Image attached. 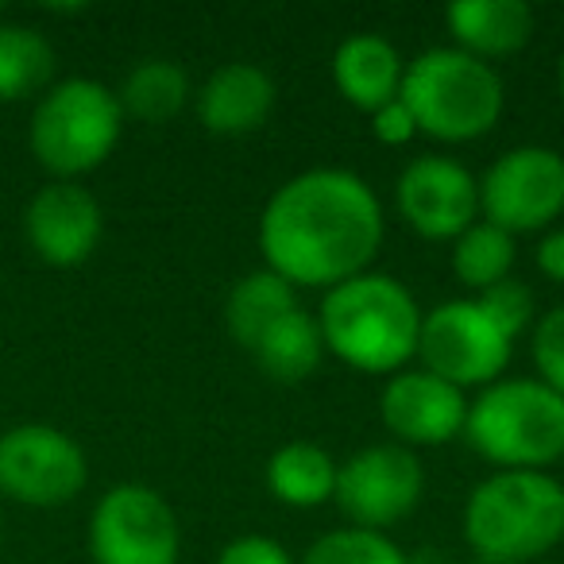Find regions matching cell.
<instances>
[{
  "mask_svg": "<svg viewBox=\"0 0 564 564\" xmlns=\"http://www.w3.org/2000/svg\"><path fill=\"white\" fill-rule=\"evenodd\" d=\"M402 78H406V63H402L399 47L383 35H348L333 51V86L352 109L368 112V117L383 105L399 101Z\"/></svg>",
  "mask_w": 564,
  "mask_h": 564,
  "instance_id": "cell-16",
  "label": "cell"
},
{
  "mask_svg": "<svg viewBox=\"0 0 564 564\" xmlns=\"http://www.w3.org/2000/svg\"><path fill=\"white\" fill-rule=\"evenodd\" d=\"M105 232L101 202L78 182H47L24 209V236L51 267H78L97 251Z\"/></svg>",
  "mask_w": 564,
  "mask_h": 564,
  "instance_id": "cell-14",
  "label": "cell"
},
{
  "mask_svg": "<svg viewBox=\"0 0 564 564\" xmlns=\"http://www.w3.org/2000/svg\"><path fill=\"white\" fill-rule=\"evenodd\" d=\"M464 437L499 471H545L564 456V399L541 379H499L468 402Z\"/></svg>",
  "mask_w": 564,
  "mask_h": 564,
  "instance_id": "cell-5",
  "label": "cell"
},
{
  "mask_svg": "<svg viewBox=\"0 0 564 564\" xmlns=\"http://www.w3.org/2000/svg\"><path fill=\"white\" fill-rule=\"evenodd\" d=\"M538 267H541V274H545V279L564 282V228H553V232L541 236Z\"/></svg>",
  "mask_w": 564,
  "mask_h": 564,
  "instance_id": "cell-29",
  "label": "cell"
},
{
  "mask_svg": "<svg viewBox=\"0 0 564 564\" xmlns=\"http://www.w3.org/2000/svg\"><path fill=\"white\" fill-rule=\"evenodd\" d=\"M117 101L124 109V120L135 117L143 124H166L189 101V74L171 58H143L132 66L124 86L117 89Z\"/></svg>",
  "mask_w": 564,
  "mask_h": 564,
  "instance_id": "cell-22",
  "label": "cell"
},
{
  "mask_svg": "<svg viewBox=\"0 0 564 564\" xmlns=\"http://www.w3.org/2000/svg\"><path fill=\"white\" fill-rule=\"evenodd\" d=\"M291 310H299V291L291 282L274 271H251L236 282L225 299V325L236 337V345L248 348L271 329L279 317H286Z\"/></svg>",
  "mask_w": 564,
  "mask_h": 564,
  "instance_id": "cell-21",
  "label": "cell"
},
{
  "mask_svg": "<svg viewBox=\"0 0 564 564\" xmlns=\"http://www.w3.org/2000/svg\"><path fill=\"white\" fill-rule=\"evenodd\" d=\"M0 541H4V514H0Z\"/></svg>",
  "mask_w": 564,
  "mask_h": 564,
  "instance_id": "cell-31",
  "label": "cell"
},
{
  "mask_svg": "<svg viewBox=\"0 0 564 564\" xmlns=\"http://www.w3.org/2000/svg\"><path fill=\"white\" fill-rule=\"evenodd\" d=\"M371 135H376L383 148H406L410 140L417 135V124H414V112L399 101L383 105L379 112H371Z\"/></svg>",
  "mask_w": 564,
  "mask_h": 564,
  "instance_id": "cell-28",
  "label": "cell"
},
{
  "mask_svg": "<svg viewBox=\"0 0 564 564\" xmlns=\"http://www.w3.org/2000/svg\"><path fill=\"white\" fill-rule=\"evenodd\" d=\"M379 417L391 430L394 445L402 448H433L448 445L464 433L468 422V394L445 383L433 371L414 368L387 379Z\"/></svg>",
  "mask_w": 564,
  "mask_h": 564,
  "instance_id": "cell-13",
  "label": "cell"
},
{
  "mask_svg": "<svg viewBox=\"0 0 564 564\" xmlns=\"http://www.w3.org/2000/svg\"><path fill=\"white\" fill-rule=\"evenodd\" d=\"M120 132L124 109L117 89L97 78H66L35 101L28 148L43 171L55 174V182H78L117 151Z\"/></svg>",
  "mask_w": 564,
  "mask_h": 564,
  "instance_id": "cell-6",
  "label": "cell"
},
{
  "mask_svg": "<svg viewBox=\"0 0 564 564\" xmlns=\"http://www.w3.org/2000/svg\"><path fill=\"white\" fill-rule=\"evenodd\" d=\"M182 530L171 502L148 484H117L89 518L94 564H178Z\"/></svg>",
  "mask_w": 564,
  "mask_h": 564,
  "instance_id": "cell-9",
  "label": "cell"
},
{
  "mask_svg": "<svg viewBox=\"0 0 564 564\" xmlns=\"http://www.w3.org/2000/svg\"><path fill=\"white\" fill-rule=\"evenodd\" d=\"M514 259H518L514 236L502 232L499 225H491L484 217L453 240V274L471 294H484L487 286L510 279Z\"/></svg>",
  "mask_w": 564,
  "mask_h": 564,
  "instance_id": "cell-23",
  "label": "cell"
},
{
  "mask_svg": "<svg viewBox=\"0 0 564 564\" xmlns=\"http://www.w3.org/2000/svg\"><path fill=\"white\" fill-rule=\"evenodd\" d=\"M89 484L82 445L58 425L24 422L0 433V495L24 507H66Z\"/></svg>",
  "mask_w": 564,
  "mask_h": 564,
  "instance_id": "cell-8",
  "label": "cell"
},
{
  "mask_svg": "<svg viewBox=\"0 0 564 564\" xmlns=\"http://www.w3.org/2000/svg\"><path fill=\"white\" fill-rule=\"evenodd\" d=\"M479 310H484L487 317H491L495 325H499L502 333H507L510 340H518L525 329H533V317H538V306H533V294L525 282H518L514 274L502 282H495V286H487L484 294H476Z\"/></svg>",
  "mask_w": 564,
  "mask_h": 564,
  "instance_id": "cell-25",
  "label": "cell"
},
{
  "mask_svg": "<svg viewBox=\"0 0 564 564\" xmlns=\"http://www.w3.org/2000/svg\"><path fill=\"white\" fill-rule=\"evenodd\" d=\"M325 356L322 325L310 310H291L251 345V360L274 383H302L317 371Z\"/></svg>",
  "mask_w": 564,
  "mask_h": 564,
  "instance_id": "cell-18",
  "label": "cell"
},
{
  "mask_svg": "<svg viewBox=\"0 0 564 564\" xmlns=\"http://www.w3.org/2000/svg\"><path fill=\"white\" fill-rule=\"evenodd\" d=\"M55 47L28 24L0 20V105L43 97L55 86Z\"/></svg>",
  "mask_w": 564,
  "mask_h": 564,
  "instance_id": "cell-20",
  "label": "cell"
},
{
  "mask_svg": "<svg viewBox=\"0 0 564 564\" xmlns=\"http://www.w3.org/2000/svg\"><path fill=\"white\" fill-rule=\"evenodd\" d=\"M274 109V82L256 63H225L197 94V120L213 135H251Z\"/></svg>",
  "mask_w": 564,
  "mask_h": 564,
  "instance_id": "cell-15",
  "label": "cell"
},
{
  "mask_svg": "<svg viewBox=\"0 0 564 564\" xmlns=\"http://www.w3.org/2000/svg\"><path fill=\"white\" fill-rule=\"evenodd\" d=\"M564 213V155L522 143L499 155L479 178V217L502 232H541Z\"/></svg>",
  "mask_w": 564,
  "mask_h": 564,
  "instance_id": "cell-10",
  "label": "cell"
},
{
  "mask_svg": "<svg viewBox=\"0 0 564 564\" xmlns=\"http://www.w3.org/2000/svg\"><path fill=\"white\" fill-rule=\"evenodd\" d=\"M399 97L414 112L417 132L441 143H471L487 135L507 105L499 70L456 47H430L406 63Z\"/></svg>",
  "mask_w": 564,
  "mask_h": 564,
  "instance_id": "cell-4",
  "label": "cell"
},
{
  "mask_svg": "<svg viewBox=\"0 0 564 564\" xmlns=\"http://www.w3.org/2000/svg\"><path fill=\"white\" fill-rule=\"evenodd\" d=\"M425 491V471L414 448L368 445L337 464V491L333 502L356 530L383 533L387 525L414 514Z\"/></svg>",
  "mask_w": 564,
  "mask_h": 564,
  "instance_id": "cell-11",
  "label": "cell"
},
{
  "mask_svg": "<svg viewBox=\"0 0 564 564\" xmlns=\"http://www.w3.org/2000/svg\"><path fill=\"white\" fill-rule=\"evenodd\" d=\"M394 205L422 240H456L479 220V182L456 159L422 155L402 166Z\"/></svg>",
  "mask_w": 564,
  "mask_h": 564,
  "instance_id": "cell-12",
  "label": "cell"
},
{
  "mask_svg": "<svg viewBox=\"0 0 564 564\" xmlns=\"http://www.w3.org/2000/svg\"><path fill=\"white\" fill-rule=\"evenodd\" d=\"M456 51L471 58H507L533 35V9L525 0H456L445 9Z\"/></svg>",
  "mask_w": 564,
  "mask_h": 564,
  "instance_id": "cell-17",
  "label": "cell"
},
{
  "mask_svg": "<svg viewBox=\"0 0 564 564\" xmlns=\"http://www.w3.org/2000/svg\"><path fill=\"white\" fill-rule=\"evenodd\" d=\"M217 564H299L286 545H279L274 538H263V533H243V538L228 541L217 553Z\"/></svg>",
  "mask_w": 564,
  "mask_h": 564,
  "instance_id": "cell-27",
  "label": "cell"
},
{
  "mask_svg": "<svg viewBox=\"0 0 564 564\" xmlns=\"http://www.w3.org/2000/svg\"><path fill=\"white\" fill-rule=\"evenodd\" d=\"M464 541L484 564H530L564 541V484L549 471H495L464 502Z\"/></svg>",
  "mask_w": 564,
  "mask_h": 564,
  "instance_id": "cell-3",
  "label": "cell"
},
{
  "mask_svg": "<svg viewBox=\"0 0 564 564\" xmlns=\"http://www.w3.org/2000/svg\"><path fill=\"white\" fill-rule=\"evenodd\" d=\"M387 236L376 189L352 171L317 166L282 182L259 217L267 271L294 291H333L371 267Z\"/></svg>",
  "mask_w": 564,
  "mask_h": 564,
  "instance_id": "cell-1",
  "label": "cell"
},
{
  "mask_svg": "<svg viewBox=\"0 0 564 564\" xmlns=\"http://www.w3.org/2000/svg\"><path fill=\"white\" fill-rule=\"evenodd\" d=\"M530 352L538 364V379L564 399V306H553L538 317Z\"/></svg>",
  "mask_w": 564,
  "mask_h": 564,
  "instance_id": "cell-26",
  "label": "cell"
},
{
  "mask_svg": "<svg viewBox=\"0 0 564 564\" xmlns=\"http://www.w3.org/2000/svg\"><path fill=\"white\" fill-rule=\"evenodd\" d=\"M267 491L294 510H314L337 491V460L314 441H291L267 460Z\"/></svg>",
  "mask_w": 564,
  "mask_h": 564,
  "instance_id": "cell-19",
  "label": "cell"
},
{
  "mask_svg": "<svg viewBox=\"0 0 564 564\" xmlns=\"http://www.w3.org/2000/svg\"><path fill=\"white\" fill-rule=\"evenodd\" d=\"M299 564H410V556L387 533L340 525L322 533Z\"/></svg>",
  "mask_w": 564,
  "mask_h": 564,
  "instance_id": "cell-24",
  "label": "cell"
},
{
  "mask_svg": "<svg viewBox=\"0 0 564 564\" xmlns=\"http://www.w3.org/2000/svg\"><path fill=\"white\" fill-rule=\"evenodd\" d=\"M514 352V340L479 310L476 299H453L422 314V337H417V360L445 383L460 387H491L502 379Z\"/></svg>",
  "mask_w": 564,
  "mask_h": 564,
  "instance_id": "cell-7",
  "label": "cell"
},
{
  "mask_svg": "<svg viewBox=\"0 0 564 564\" xmlns=\"http://www.w3.org/2000/svg\"><path fill=\"white\" fill-rule=\"evenodd\" d=\"M317 325L325 352L364 376H399L417 360L422 310L394 274L364 271L325 291Z\"/></svg>",
  "mask_w": 564,
  "mask_h": 564,
  "instance_id": "cell-2",
  "label": "cell"
},
{
  "mask_svg": "<svg viewBox=\"0 0 564 564\" xmlns=\"http://www.w3.org/2000/svg\"><path fill=\"white\" fill-rule=\"evenodd\" d=\"M0 12H4V9H0Z\"/></svg>",
  "mask_w": 564,
  "mask_h": 564,
  "instance_id": "cell-32",
  "label": "cell"
},
{
  "mask_svg": "<svg viewBox=\"0 0 564 564\" xmlns=\"http://www.w3.org/2000/svg\"><path fill=\"white\" fill-rule=\"evenodd\" d=\"M556 86H561V101H564V55H561V66H556Z\"/></svg>",
  "mask_w": 564,
  "mask_h": 564,
  "instance_id": "cell-30",
  "label": "cell"
}]
</instances>
